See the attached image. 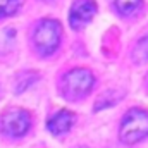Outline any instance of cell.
<instances>
[{
  "label": "cell",
  "instance_id": "cell-4",
  "mask_svg": "<svg viewBox=\"0 0 148 148\" xmlns=\"http://www.w3.org/2000/svg\"><path fill=\"white\" fill-rule=\"evenodd\" d=\"M64 86H66V95H69L71 98H77L81 95H86L95 83L93 74L88 69H73L66 74L64 77Z\"/></svg>",
  "mask_w": 148,
  "mask_h": 148
},
{
  "label": "cell",
  "instance_id": "cell-7",
  "mask_svg": "<svg viewBox=\"0 0 148 148\" xmlns=\"http://www.w3.org/2000/svg\"><path fill=\"white\" fill-rule=\"evenodd\" d=\"M36 79H38L36 73H29V71H26V73L19 74V76H17V81H16V91H17V93L24 91V90L29 88Z\"/></svg>",
  "mask_w": 148,
  "mask_h": 148
},
{
  "label": "cell",
  "instance_id": "cell-6",
  "mask_svg": "<svg viewBox=\"0 0 148 148\" xmlns=\"http://www.w3.org/2000/svg\"><path fill=\"white\" fill-rule=\"evenodd\" d=\"M73 122H74L73 112L60 110V112H57V114H53L48 119L47 126H48V131L50 133H53V134H64V133H67L71 129Z\"/></svg>",
  "mask_w": 148,
  "mask_h": 148
},
{
  "label": "cell",
  "instance_id": "cell-5",
  "mask_svg": "<svg viewBox=\"0 0 148 148\" xmlns=\"http://www.w3.org/2000/svg\"><path fill=\"white\" fill-rule=\"evenodd\" d=\"M97 12V3L93 0H76L69 12V23L73 29H81Z\"/></svg>",
  "mask_w": 148,
  "mask_h": 148
},
{
  "label": "cell",
  "instance_id": "cell-11",
  "mask_svg": "<svg viewBox=\"0 0 148 148\" xmlns=\"http://www.w3.org/2000/svg\"><path fill=\"white\" fill-rule=\"evenodd\" d=\"M83 148H84V147H83Z\"/></svg>",
  "mask_w": 148,
  "mask_h": 148
},
{
  "label": "cell",
  "instance_id": "cell-10",
  "mask_svg": "<svg viewBox=\"0 0 148 148\" xmlns=\"http://www.w3.org/2000/svg\"><path fill=\"white\" fill-rule=\"evenodd\" d=\"M134 60L138 62V64H141V62H147L148 60V36L141 38L140 41H138V45H136V48H134Z\"/></svg>",
  "mask_w": 148,
  "mask_h": 148
},
{
  "label": "cell",
  "instance_id": "cell-8",
  "mask_svg": "<svg viewBox=\"0 0 148 148\" xmlns=\"http://www.w3.org/2000/svg\"><path fill=\"white\" fill-rule=\"evenodd\" d=\"M141 5V0H115V7L121 14H126V16H131L134 14Z\"/></svg>",
  "mask_w": 148,
  "mask_h": 148
},
{
  "label": "cell",
  "instance_id": "cell-3",
  "mask_svg": "<svg viewBox=\"0 0 148 148\" xmlns=\"http://www.w3.org/2000/svg\"><path fill=\"white\" fill-rule=\"evenodd\" d=\"M31 124L29 114L23 109H10L0 115V133L19 138L28 133Z\"/></svg>",
  "mask_w": 148,
  "mask_h": 148
},
{
  "label": "cell",
  "instance_id": "cell-2",
  "mask_svg": "<svg viewBox=\"0 0 148 148\" xmlns=\"http://www.w3.org/2000/svg\"><path fill=\"white\" fill-rule=\"evenodd\" d=\"M60 41V24L53 19H43L35 31V45L41 55H50Z\"/></svg>",
  "mask_w": 148,
  "mask_h": 148
},
{
  "label": "cell",
  "instance_id": "cell-9",
  "mask_svg": "<svg viewBox=\"0 0 148 148\" xmlns=\"http://www.w3.org/2000/svg\"><path fill=\"white\" fill-rule=\"evenodd\" d=\"M23 5V0H0V17L16 14Z\"/></svg>",
  "mask_w": 148,
  "mask_h": 148
},
{
  "label": "cell",
  "instance_id": "cell-1",
  "mask_svg": "<svg viewBox=\"0 0 148 148\" xmlns=\"http://www.w3.org/2000/svg\"><path fill=\"white\" fill-rule=\"evenodd\" d=\"M148 136V114L143 110H129L121 124V140L124 143H136Z\"/></svg>",
  "mask_w": 148,
  "mask_h": 148
}]
</instances>
